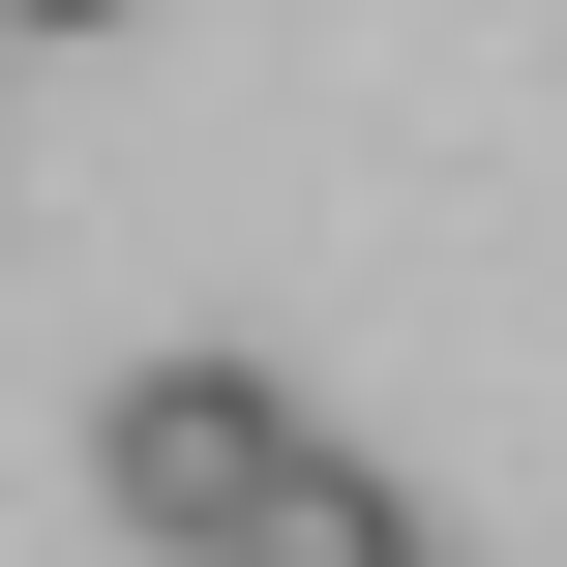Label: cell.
Masks as SVG:
<instances>
[{"instance_id":"1","label":"cell","mask_w":567,"mask_h":567,"mask_svg":"<svg viewBox=\"0 0 567 567\" xmlns=\"http://www.w3.org/2000/svg\"><path fill=\"white\" fill-rule=\"evenodd\" d=\"M269 478H299V389H269V359H120V419H90V508H120V538L209 567Z\"/></svg>"},{"instance_id":"2","label":"cell","mask_w":567,"mask_h":567,"mask_svg":"<svg viewBox=\"0 0 567 567\" xmlns=\"http://www.w3.org/2000/svg\"><path fill=\"white\" fill-rule=\"evenodd\" d=\"M209 567H449V538H419V508H389L359 449H299V478H269V508H239Z\"/></svg>"},{"instance_id":"3","label":"cell","mask_w":567,"mask_h":567,"mask_svg":"<svg viewBox=\"0 0 567 567\" xmlns=\"http://www.w3.org/2000/svg\"><path fill=\"white\" fill-rule=\"evenodd\" d=\"M0 30H120V0H0Z\"/></svg>"}]
</instances>
